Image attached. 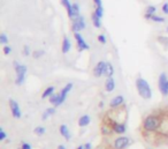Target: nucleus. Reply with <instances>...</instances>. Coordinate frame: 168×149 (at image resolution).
Here are the masks:
<instances>
[{
	"mask_svg": "<svg viewBox=\"0 0 168 149\" xmlns=\"http://www.w3.org/2000/svg\"><path fill=\"white\" fill-rule=\"evenodd\" d=\"M128 120V110L123 104L119 108H114L104 112L100 118V132L104 136L114 135L113 128L119 124H127Z\"/></svg>",
	"mask_w": 168,
	"mask_h": 149,
	"instance_id": "f257e3e1",
	"label": "nucleus"
},
{
	"mask_svg": "<svg viewBox=\"0 0 168 149\" xmlns=\"http://www.w3.org/2000/svg\"><path fill=\"white\" fill-rule=\"evenodd\" d=\"M158 110H159L158 128L146 142L148 144L155 148L168 144V104L159 106Z\"/></svg>",
	"mask_w": 168,
	"mask_h": 149,
	"instance_id": "f03ea898",
	"label": "nucleus"
},
{
	"mask_svg": "<svg viewBox=\"0 0 168 149\" xmlns=\"http://www.w3.org/2000/svg\"><path fill=\"white\" fill-rule=\"evenodd\" d=\"M136 89L143 99H151L152 90H151V87L148 81H145L142 78H137L136 79Z\"/></svg>",
	"mask_w": 168,
	"mask_h": 149,
	"instance_id": "7ed1b4c3",
	"label": "nucleus"
},
{
	"mask_svg": "<svg viewBox=\"0 0 168 149\" xmlns=\"http://www.w3.org/2000/svg\"><path fill=\"white\" fill-rule=\"evenodd\" d=\"M130 143V140L128 136H124V135H119L113 141V148L114 149H126Z\"/></svg>",
	"mask_w": 168,
	"mask_h": 149,
	"instance_id": "20e7f679",
	"label": "nucleus"
},
{
	"mask_svg": "<svg viewBox=\"0 0 168 149\" xmlns=\"http://www.w3.org/2000/svg\"><path fill=\"white\" fill-rule=\"evenodd\" d=\"M158 86H159V90L163 96H168V78L166 73H161L159 76V81H158Z\"/></svg>",
	"mask_w": 168,
	"mask_h": 149,
	"instance_id": "39448f33",
	"label": "nucleus"
},
{
	"mask_svg": "<svg viewBox=\"0 0 168 149\" xmlns=\"http://www.w3.org/2000/svg\"><path fill=\"white\" fill-rule=\"evenodd\" d=\"M107 64L108 63H106L104 60L98 61L97 65L95 66V68H93V75L96 78H100V76L105 75L106 74V70H107Z\"/></svg>",
	"mask_w": 168,
	"mask_h": 149,
	"instance_id": "423d86ee",
	"label": "nucleus"
},
{
	"mask_svg": "<svg viewBox=\"0 0 168 149\" xmlns=\"http://www.w3.org/2000/svg\"><path fill=\"white\" fill-rule=\"evenodd\" d=\"M85 27H86V24H85V20H84V18L82 15H79L76 19L73 20L71 29H73L74 33H78V31L83 30V29H85Z\"/></svg>",
	"mask_w": 168,
	"mask_h": 149,
	"instance_id": "0eeeda50",
	"label": "nucleus"
},
{
	"mask_svg": "<svg viewBox=\"0 0 168 149\" xmlns=\"http://www.w3.org/2000/svg\"><path fill=\"white\" fill-rule=\"evenodd\" d=\"M74 37H75V40H76V45H77L78 50L79 51H84V50H89L90 46L89 44L85 42V39L83 38V36L79 33H75L74 34Z\"/></svg>",
	"mask_w": 168,
	"mask_h": 149,
	"instance_id": "6e6552de",
	"label": "nucleus"
},
{
	"mask_svg": "<svg viewBox=\"0 0 168 149\" xmlns=\"http://www.w3.org/2000/svg\"><path fill=\"white\" fill-rule=\"evenodd\" d=\"M9 109H11V112L13 115L14 118L16 119H20L22 117V112H21V109H20V105L16 101H14L13 98L9 99Z\"/></svg>",
	"mask_w": 168,
	"mask_h": 149,
	"instance_id": "1a4fd4ad",
	"label": "nucleus"
},
{
	"mask_svg": "<svg viewBox=\"0 0 168 149\" xmlns=\"http://www.w3.org/2000/svg\"><path fill=\"white\" fill-rule=\"evenodd\" d=\"M73 87H74V84L71 83V82H69V83H67L65 86V88H62V90L60 91V103L62 104L64 102L66 101V98H67V96H68V94H69V91L73 89Z\"/></svg>",
	"mask_w": 168,
	"mask_h": 149,
	"instance_id": "9d476101",
	"label": "nucleus"
},
{
	"mask_svg": "<svg viewBox=\"0 0 168 149\" xmlns=\"http://www.w3.org/2000/svg\"><path fill=\"white\" fill-rule=\"evenodd\" d=\"M123 104H124V97H123L122 95H117V96H115V97L110 101V108L114 109V108L121 106V105H123Z\"/></svg>",
	"mask_w": 168,
	"mask_h": 149,
	"instance_id": "9b49d317",
	"label": "nucleus"
},
{
	"mask_svg": "<svg viewBox=\"0 0 168 149\" xmlns=\"http://www.w3.org/2000/svg\"><path fill=\"white\" fill-rule=\"evenodd\" d=\"M114 89H115V80L113 76H107L105 81V90L107 92H112Z\"/></svg>",
	"mask_w": 168,
	"mask_h": 149,
	"instance_id": "f8f14e48",
	"label": "nucleus"
},
{
	"mask_svg": "<svg viewBox=\"0 0 168 149\" xmlns=\"http://www.w3.org/2000/svg\"><path fill=\"white\" fill-rule=\"evenodd\" d=\"M61 4H62V6L66 8V11H67V13H68L69 19L70 20L74 19V15H73V4H70L69 0H61Z\"/></svg>",
	"mask_w": 168,
	"mask_h": 149,
	"instance_id": "ddd939ff",
	"label": "nucleus"
},
{
	"mask_svg": "<svg viewBox=\"0 0 168 149\" xmlns=\"http://www.w3.org/2000/svg\"><path fill=\"white\" fill-rule=\"evenodd\" d=\"M59 131H60V134L64 136L66 140H70L71 135H70V132H69V128H68V126H67V125L62 124V125L60 126Z\"/></svg>",
	"mask_w": 168,
	"mask_h": 149,
	"instance_id": "4468645a",
	"label": "nucleus"
},
{
	"mask_svg": "<svg viewBox=\"0 0 168 149\" xmlns=\"http://www.w3.org/2000/svg\"><path fill=\"white\" fill-rule=\"evenodd\" d=\"M91 121V118L89 115H83L82 117H79L78 119V126L79 127H86Z\"/></svg>",
	"mask_w": 168,
	"mask_h": 149,
	"instance_id": "2eb2a0df",
	"label": "nucleus"
},
{
	"mask_svg": "<svg viewBox=\"0 0 168 149\" xmlns=\"http://www.w3.org/2000/svg\"><path fill=\"white\" fill-rule=\"evenodd\" d=\"M71 49V43L70 40H69V38L67 37V36H65L64 37V40H62V47H61V50H62V53H68V52L70 51Z\"/></svg>",
	"mask_w": 168,
	"mask_h": 149,
	"instance_id": "dca6fc26",
	"label": "nucleus"
},
{
	"mask_svg": "<svg viewBox=\"0 0 168 149\" xmlns=\"http://www.w3.org/2000/svg\"><path fill=\"white\" fill-rule=\"evenodd\" d=\"M14 68H15V72H16V75H19V74H26V71H28L26 65H21L17 61H14Z\"/></svg>",
	"mask_w": 168,
	"mask_h": 149,
	"instance_id": "f3484780",
	"label": "nucleus"
},
{
	"mask_svg": "<svg viewBox=\"0 0 168 149\" xmlns=\"http://www.w3.org/2000/svg\"><path fill=\"white\" fill-rule=\"evenodd\" d=\"M48 101H50V103L54 105V108L61 105V103H60V95H59V94H53L52 96L48 97Z\"/></svg>",
	"mask_w": 168,
	"mask_h": 149,
	"instance_id": "a211bd4d",
	"label": "nucleus"
},
{
	"mask_svg": "<svg viewBox=\"0 0 168 149\" xmlns=\"http://www.w3.org/2000/svg\"><path fill=\"white\" fill-rule=\"evenodd\" d=\"M54 91H55V87H53V86L47 87L45 90H44V92L42 94V98L45 99L46 97H50V96H52V95L54 94Z\"/></svg>",
	"mask_w": 168,
	"mask_h": 149,
	"instance_id": "6ab92c4d",
	"label": "nucleus"
},
{
	"mask_svg": "<svg viewBox=\"0 0 168 149\" xmlns=\"http://www.w3.org/2000/svg\"><path fill=\"white\" fill-rule=\"evenodd\" d=\"M155 12H157V7L149 6L148 8H146V13H145V15H144V18H145L146 20H151V18L154 15Z\"/></svg>",
	"mask_w": 168,
	"mask_h": 149,
	"instance_id": "aec40b11",
	"label": "nucleus"
},
{
	"mask_svg": "<svg viewBox=\"0 0 168 149\" xmlns=\"http://www.w3.org/2000/svg\"><path fill=\"white\" fill-rule=\"evenodd\" d=\"M91 20H92V23H93V26L96 27V28H100L101 27V19L98 18L95 12L91 15Z\"/></svg>",
	"mask_w": 168,
	"mask_h": 149,
	"instance_id": "412c9836",
	"label": "nucleus"
},
{
	"mask_svg": "<svg viewBox=\"0 0 168 149\" xmlns=\"http://www.w3.org/2000/svg\"><path fill=\"white\" fill-rule=\"evenodd\" d=\"M55 113V108H48V109H46V111L43 113V116H42V119L43 120H46L48 117L53 116Z\"/></svg>",
	"mask_w": 168,
	"mask_h": 149,
	"instance_id": "4be33fe9",
	"label": "nucleus"
},
{
	"mask_svg": "<svg viewBox=\"0 0 168 149\" xmlns=\"http://www.w3.org/2000/svg\"><path fill=\"white\" fill-rule=\"evenodd\" d=\"M73 15H74V19H76L77 16L81 15V8H79V5L76 4V2H75V4H73Z\"/></svg>",
	"mask_w": 168,
	"mask_h": 149,
	"instance_id": "5701e85b",
	"label": "nucleus"
},
{
	"mask_svg": "<svg viewBox=\"0 0 168 149\" xmlns=\"http://www.w3.org/2000/svg\"><path fill=\"white\" fill-rule=\"evenodd\" d=\"M24 81H26V74H19V75H16L15 84H17V86H21V84L24 83Z\"/></svg>",
	"mask_w": 168,
	"mask_h": 149,
	"instance_id": "b1692460",
	"label": "nucleus"
},
{
	"mask_svg": "<svg viewBox=\"0 0 168 149\" xmlns=\"http://www.w3.org/2000/svg\"><path fill=\"white\" fill-rule=\"evenodd\" d=\"M46 132V128L45 127H43V126H37L35 130H33V133L36 134V135H44Z\"/></svg>",
	"mask_w": 168,
	"mask_h": 149,
	"instance_id": "393cba45",
	"label": "nucleus"
},
{
	"mask_svg": "<svg viewBox=\"0 0 168 149\" xmlns=\"http://www.w3.org/2000/svg\"><path fill=\"white\" fill-rule=\"evenodd\" d=\"M113 74H114V67H113V65L110 64V63H108L107 64V70H106V76H113Z\"/></svg>",
	"mask_w": 168,
	"mask_h": 149,
	"instance_id": "a878e982",
	"label": "nucleus"
},
{
	"mask_svg": "<svg viewBox=\"0 0 168 149\" xmlns=\"http://www.w3.org/2000/svg\"><path fill=\"white\" fill-rule=\"evenodd\" d=\"M95 13L97 15L98 18H103L104 16V7H96V9H95Z\"/></svg>",
	"mask_w": 168,
	"mask_h": 149,
	"instance_id": "bb28decb",
	"label": "nucleus"
},
{
	"mask_svg": "<svg viewBox=\"0 0 168 149\" xmlns=\"http://www.w3.org/2000/svg\"><path fill=\"white\" fill-rule=\"evenodd\" d=\"M96 149H114V148H113V144L104 142V143H101V144H99Z\"/></svg>",
	"mask_w": 168,
	"mask_h": 149,
	"instance_id": "cd10ccee",
	"label": "nucleus"
},
{
	"mask_svg": "<svg viewBox=\"0 0 168 149\" xmlns=\"http://www.w3.org/2000/svg\"><path fill=\"white\" fill-rule=\"evenodd\" d=\"M152 21H154V22H158V23H162V22H165V19L162 18V16H159V15H153L152 18H151Z\"/></svg>",
	"mask_w": 168,
	"mask_h": 149,
	"instance_id": "c85d7f7f",
	"label": "nucleus"
},
{
	"mask_svg": "<svg viewBox=\"0 0 168 149\" xmlns=\"http://www.w3.org/2000/svg\"><path fill=\"white\" fill-rule=\"evenodd\" d=\"M0 43L1 44H7L8 43V37L5 33H1L0 34Z\"/></svg>",
	"mask_w": 168,
	"mask_h": 149,
	"instance_id": "c756f323",
	"label": "nucleus"
},
{
	"mask_svg": "<svg viewBox=\"0 0 168 149\" xmlns=\"http://www.w3.org/2000/svg\"><path fill=\"white\" fill-rule=\"evenodd\" d=\"M77 149H92V144L90 142H85L83 144H79Z\"/></svg>",
	"mask_w": 168,
	"mask_h": 149,
	"instance_id": "7c9ffc66",
	"label": "nucleus"
},
{
	"mask_svg": "<svg viewBox=\"0 0 168 149\" xmlns=\"http://www.w3.org/2000/svg\"><path fill=\"white\" fill-rule=\"evenodd\" d=\"M98 40H99L100 44H106V40H107V39H106V36H105V35H99V36H98Z\"/></svg>",
	"mask_w": 168,
	"mask_h": 149,
	"instance_id": "2f4dec72",
	"label": "nucleus"
},
{
	"mask_svg": "<svg viewBox=\"0 0 168 149\" xmlns=\"http://www.w3.org/2000/svg\"><path fill=\"white\" fill-rule=\"evenodd\" d=\"M44 53H45V52L43 51V50H39V51H35V52H33V57H35L36 59H38L39 57H42V56H43Z\"/></svg>",
	"mask_w": 168,
	"mask_h": 149,
	"instance_id": "473e14b6",
	"label": "nucleus"
},
{
	"mask_svg": "<svg viewBox=\"0 0 168 149\" xmlns=\"http://www.w3.org/2000/svg\"><path fill=\"white\" fill-rule=\"evenodd\" d=\"M6 132H5V131H4V128H2V127H1V128H0V141H4V140H5V139H6Z\"/></svg>",
	"mask_w": 168,
	"mask_h": 149,
	"instance_id": "72a5a7b5",
	"label": "nucleus"
},
{
	"mask_svg": "<svg viewBox=\"0 0 168 149\" xmlns=\"http://www.w3.org/2000/svg\"><path fill=\"white\" fill-rule=\"evenodd\" d=\"M21 149H33V147H31V144L28 142H22V144H21Z\"/></svg>",
	"mask_w": 168,
	"mask_h": 149,
	"instance_id": "f704fd0d",
	"label": "nucleus"
},
{
	"mask_svg": "<svg viewBox=\"0 0 168 149\" xmlns=\"http://www.w3.org/2000/svg\"><path fill=\"white\" fill-rule=\"evenodd\" d=\"M11 52H12V47H11V46H7V45L4 46V54H5V56H8Z\"/></svg>",
	"mask_w": 168,
	"mask_h": 149,
	"instance_id": "c9c22d12",
	"label": "nucleus"
},
{
	"mask_svg": "<svg viewBox=\"0 0 168 149\" xmlns=\"http://www.w3.org/2000/svg\"><path fill=\"white\" fill-rule=\"evenodd\" d=\"M162 13L166 14V15H168V2H165L163 5H162Z\"/></svg>",
	"mask_w": 168,
	"mask_h": 149,
	"instance_id": "e433bc0d",
	"label": "nucleus"
},
{
	"mask_svg": "<svg viewBox=\"0 0 168 149\" xmlns=\"http://www.w3.org/2000/svg\"><path fill=\"white\" fill-rule=\"evenodd\" d=\"M23 54H24V56H29V54H30V49L26 45L23 47Z\"/></svg>",
	"mask_w": 168,
	"mask_h": 149,
	"instance_id": "4c0bfd02",
	"label": "nucleus"
},
{
	"mask_svg": "<svg viewBox=\"0 0 168 149\" xmlns=\"http://www.w3.org/2000/svg\"><path fill=\"white\" fill-rule=\"evenodd\" d=\"M92 1L95 2L96 7H103V1L101 0H92Z\"/></svg>",
	"mask_w": 168,
	"mask_h": 149,
	"instance_id": "58836bf2",
	"label": "nucleus"
},
{
	"mask_svg": "<svg viewBox=\"0 0 168 149\" xmlns=\"http://www.w3.org/2000/svg\"><path fill=\"white\" fill-rule=\"evenodd\" d=\"M58 149H66V147L64 144H60V146H58Z\"/></svg>",
	"mask_w": 168,
	"mask_h": 149,
	"instance_id": "ea45409f",
	"label": "nucleus"
},
{
	"mask_svg": "<svg viewBox=\"0 0 168 149\" xmlns=\"http://www.w3.org/2000/svg\"><path fill=\"white\" fill-rule=\"evenodd\" d=\"M103 105H104L103 102H100V103H99V106H100V108H103Z\"/></svg>",
	"mask_w": 168,
	"mask_h": 149,
	"instance_id": "a19ab883",
	"label": "nucleus"
},
{
	"mask_svg": "<svg viewBox=\"0 0 168 149\" xmlns=\"http://www.w3.org/2000/svg\"><path fill=\"white\" fill-rule=\"evenodd\" d=\"M19 149H21V147H20V148H19Z\"/></svg>",
	"mask_w": 168,
	"mask_h": 149,
	"instance_id": "79ce46f5",
	"label": "nucleus"
},
{
	"mask_svg": "<svg viewBox=\"0 0 168 149\" xmlns=\"http://www.w3.org/2000/svg\"><path fill=\"white\" fill-rule=\"evenodd\" d=\"M167 30H168V27H167Z\"/></svg>",
	"mask_w": 168,
	"mask_h": 149,
	"instance_id": "37998d69",
	"label": "nucleus"
}]
</instances>
